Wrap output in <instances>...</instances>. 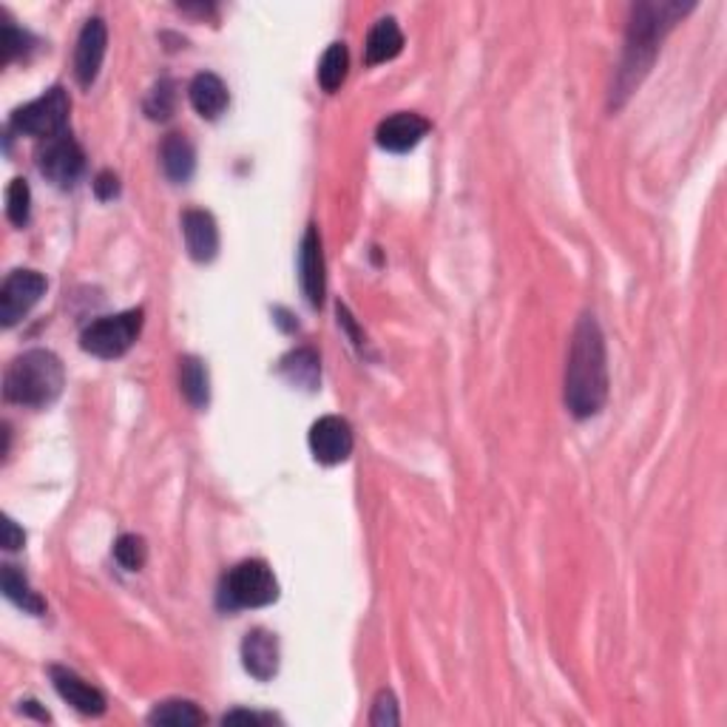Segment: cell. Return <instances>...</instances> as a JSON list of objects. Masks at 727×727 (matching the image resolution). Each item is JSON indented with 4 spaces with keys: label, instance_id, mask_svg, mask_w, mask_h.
<instances>
[{
    "label": "cell",
    "instance_id": "cell-26",
    "mask_svg": "<svg viewBox=\"0 0 727 727\" xmlns=\"http://www.w3.org/2000/svg\"><path fill=\"white\" fill-rule=\"evenodd\" d=\"M171 80H159L154 92L148 94V100H145V114L152 117V120H159V123H166L168 117L173 114V106H177V92H173Z\"/></svg>",
    "mask_w": 727,
    "mask_h": 727
},
{
    "label": "cell",
    "instance_id": "cell-31",
    "mask_svg": "<svg viewBox=\"0 0 727 727\" xmlns=\"http://www.w3.org/2000/svg\"><path fill=\"white\" fill-rule=\"evenodd\" d=\"M262 722H267V716H259V713H247V711H233L222 716V725H262Z\"/></svg>",
    "mask_w": 727,
    "mask_h": 727
},
{
    "label": "cell",
    "instance_id": "cell-18",
    "mask_svg": "<svg viewBox=\"0 0 727 727\" xmlns=\"http://www.w3.org/2000/svg\"><path fill=\"white\" fill-rule=\"evenodd\" d=\"M403 49V35L398 29V23L392 17H384L369 29L367 46H364V54H367L369 65L387 63V60L398 58Z\"/></svg>",
    "mask_w": 727,
    "mask_h": 727
},
{
    "label": "cell",
    "instance_id": "cell-23",
    "mask_svg": "<svg viewBox=\"0 0 727 727\" xmlns=\"http://www.w3.org/2000/svg\"><path fill=\"white\" fill-rule=\"evenodd\" d=\"M347 69H350V54H347L344 44H330V49L322 54L318 63V83L325 92H339L341 83L347 80Z\"/></svg>",
    "mask_w": 727,
    "mask_h": 727
},
{
    "label": "cell",
    "instance_id": "cell-5",
    "mask_svg": "<svg viewBox=\"0 0 727 727\" xmlns=\"http://www.w3.org/2000/svg\"><path fill=\"white\" fill-rule=\"evenodd\" d=\"M69 111H72V102H69V94L60 86L49 88L44 97L26 102L23 109H17L12 114V131L23 134V137H37V140H51L65 134V125H69Z\"/></svg>",
    "mask_w": 727,
    "mask_h": 727
},
{
    "label": "cell",
    "instance_id": "cell-10",
    "mask_svg": "<svg viewBox=\"0 0 727 727\" xmlns=\"http://www.w3.org/2000/svg\"><path fill=\"white\" fill-rule=\"evenodd\" d=\"M106 46H109V29H106L102 17L86 21L77 37V49H74V74H77V83L83 88H92L97 74H100Z\"/></svg>",
    "mask_w": 727,
    "mask_h": 727
},
{
    "label": "cell",
    "instance_id": "cell-12",
    "mask_svg": "<svg viewBox=\"0 0 727 727\" xmlns=\"http://www.w3.org/2000/svg\"><path fill=\"white\" fill-rule=\"evenodd\" d=\"M182 237H185L187 256L199 265L214 262L219 253L217 219L208 210H185L182 214Z\"/></svg>",
    "mask_w": 727,
    "mask_h": 727
},
{
    "label": "cell",
    "instance_id": "cell-2",
    "mask_svg": "<svg viewBox=\"0 0 727 727\" xmlns=\"http://www.w3.org/2000/svg\"><path fill=\"white\" fill-rule=\"evenodd\" d=\"M691 3H637L631 12V23H628L626 37V54H622V65L617 72V83H614L611 102L622 106L628 94L634 92L642 83V77L649 74L654 65L656 51H659V40L668 35L677 21H682L691 12Z\"/></svg>",
    "mask_w": 727,
    "mask_h": 727
},
{
    "label": "cell",
    "instance_id": "cell-19",
    "mask_svg": "<svg viewBox=\"0 0 727 727\" xmlns=\"http://www.w3.org/2000/svg\"><path fill=\"white\" fill-rule=\"evenodd\" d=\"M180 387L182 396L187 398L191 407L196 410H205L210 401V381H208V367L202 364L194 355H185L180 361Z\"/></svg>",
    "mask_w": 727,
    "mask_h": 727
},
{
    "label": "cell",
    "instance_id": "cell-30",
    "mask_svg": "<svg viewBox=\"0 0 727 727\" xmlns=\"http://www.w3.org/2000/svg\"><path fill=\"white\" fill-rule=\"evenodd\" d=\"M23 541H26V534L17 529L15 520L3 518V548H7V552H17V548L23 546Z\"/></svg>",
    "mask_w": 727,
    "mask_h": 727
},
{
    "label": "cell",
    "instance_id": "cell-29",
    "mask_svg": "<svg viewBox=\"0 0 727 727\" xmlns=\"http://www.w3.org/2000/svg\"><path fill=\"white\" fill-rule=\"evenodd\" d=\"M94 194H97V199L102 202L114 199V196L120 194V180H117V173L111 171L97 173V180H94Z\"/></svg>",
    "mask_w": 727,
    "mask_h": 727
},
{
    "label": "cell",
    "instance_id": "cell-3",
    "mask_svg": "<svg viewBox=\"0 0 727 727\" xmlns=\"http://www.w3.org/2000/svg\"><path fill=\"white\" fill-rule=\"evenodd\" d=\"M63 364L49 350H29L17 355L3 375V398L21 407H49L63 392Z\"/></svg>",
    "mask_w": 727,
    "mask_h": 727
},
{
    "label": "cell",
    "instance_id": "cell-24",
    "mask_svg": "<svg viewBox=\"0 0 727 727\" xmlns=\"http://www.w3.org/2000/svg\"><path fill=\"white\" fill-rule=\"evenodd\" d=\"M32 214V191L26 180H12V185L7 187V217L15 228H23L29 222Z\"/></svg>",
    "mask_w": 727,
    "mask_h": 727
},
{
    "label": "cell",
    "instance_id": "cell-20",
    "mask_svg": "<svg viewBox=\"0 0 727 727\" xmlns=\"http://www.w3.org/2000/svg\"><path fill=\"white\" fill-rule=\"evenodd\" d=\"M0 585H3V594H7V599H12V603H15L17 608H23L26 614L46 611L44 597L29 589L26 577H23V571H17V566H9V562L3 566V571H0Z\"/></svg>",
    "mask_w": 727,
    "mask_h": 727
},
{
    "label": "cell",
    "instance_id": "cell-11",
    "mask_svg": "<svg viewBox=\"0 0 727 727\" xmlns=\"http://www.w3.org/2000/svg\"><path fill=\"white\" fill-rule=\"evenodd\" d=\"M299 276H302V290L310 307H322L327 293V274H325V251L318 239L316 225H310L307 233L299 247Z\"/></svg>",
    "mask_w": 727,
    "mask_h": 727
},
{
    "label": "cell",
    "instance_id": "cell-13",
    "mask_svg": "<svg viewBox=\"0 0 727 727\" xmlns=\"http://www.w3.org/2000/svg\"><path fill=\"white\" fill-rule=\"evenodd\" d=\"M426 131H429V123H426L424 117L412 114V111H401V114L387 117V120L378 125L375 140H378L384 152L403 154L412 152V148L426 137Z\"/></svg>",
    "mask_w": 727,
    "mask_h": 727
},
{
    "label": "cell",
    "instance_id": "cell-17",
    "mask_svg": "<svg viewBox=\"0 0 727 727\" xmlns=\"http://www.w3.org/2000/svg\"><path fill=\"white\" fill-rule=\"evenodd\" d=\"M159 162H162V173L173 185H185L196 171V152L191 140L185 134H168L159 145Z\"/></svg>",
    "mask_w": 727,
    "mask_h": 727
},
{
    "label": "cell",
    "instance_id": "cell-28",
    "mask_svg": "<svg viewBox=\"0 0 727 727\" xmlns=\"http://www.w3.org/2000/svg\"><path fill=\"white\" fill-rule=\"evenodd\" d=\"M26 44H29V35L21 29H15L12 23H3V29H0V46H3V65L12 63V60L26 51Z\"/></svg>",
    "mask_w": 727,
    "mask_h": 727
},
{
    "label": "cell",
    "instance_id": "cell-22",
    "mask_svg": "<svg viewBox=\"0 0 727 727\" xmlns=\"http://www.w3.org/2000/svg\"><path fill=\"white\" fill-rule=\"evenodd\" d=\"M148 722L152 725H171V727H194L205 722V713L194 705V702H182V699H173V702H162V705L154 707L148 713Z\"/></svg>",
    "mask_w": 727,
    "mask_h": 727
},
{
    "label": "cell",
    "instance_id": "cell-1",
    "mask_svg": "<svg viewBox=\"0 0 727 727\" xmlns=\"http://www.w3.org/2000/svg\"><path fill=\"white\" fill-rule=\"evenodd\" d=\"M608 401V359L597 318L583 316L571 336L566 364V407L574 419H594Z\"/></svg>",
    "mask_w": 727,
    "mask_h": 727
},
{
    "label": "cell",
    "instance_id": "cell-27",
    "mask_svg": "<svg viewBox=\"0 0 727 727\" xmlns=\"http://www.w3.org/2000/svg\"><path fill=\"white\" fill-rule=\"evenodd\" d=\"M398 722H401V716H398L396 696H392V691H381V693H378V696H375V705H373V716H369V725L389 727V725H398Z\"/></svg>",
    "mask_w": 727,
    "mask_h": 727
},
{
    "label": "cell",
    "instance_id": "cell-15",
    "mask_svg": "<svg viewBox=\"0 0 727 727\" xmlns=\"http://www.w3.org/2000/svg\"><path fill=\"white\" fill-rule=\"evenodd\" d=\"M51 682H54V691L83 716H102L106 713V696L94 684H88L86 679H80L74 670L54 665L51 668Z\"/></svg>",
    "mask_w": 727,
    "mask_h": 727
},
{
    "label": "cell",
    "instance_id": "cell-6",
    "mask_svg": "<svg viewBox=\"0 0 727 727\" xmlns=\"http://www.w3.org/2000/svg\"><path fill=\"white\" fill-rule=\"evenodd\" d=\"M140 330H143V310H129L120 316L92 322L80 336V347L94 359H120L134 347Z\"/></svg>",
    "mask_w": 727,
    "mask_h": 727
},
{
    "label": "cell",
    "instance_id": "cell-16",
    "mask_svg": "<svg viewBox=\"0 0 727 727\" xmlns=\"http://www.w3.org/2000/svg\"><path fill=\"white\" fill-rule=\"evenodd\" d=\"M187 97H191V106H194L196 114L205 117V120H217V117H222L225 109H228V102H231L228 86H225L217 74L210 72H202L191 80Z\"/></svg>",
    "mask_w": 727,
    "mask_h": 727
},
{
    "label": "cell",
    "instance_id": "cell-7",
    "mask_svg": "<svg viewBox=\"0 0 727 727\" xmlns=\"http://www.w3.org/2000/svg\"><path fill=\"white\" fill-rule=\"evenodd\" d=\"M86 168V154L77 145L72 134L46 140L44 148L37 152V171L58 187H72Z\"/></svg>",
    "mask_w": 727,
    "mask_h": 727
},
{
    "label": "cell",
    "instance_id": "cell-8",
    "mask_svg": "<svg viewBox=\"0 0 727 727\" xmlns=\"http://www.w3.org/2000/svg\"><path fill=\"white\" fill-rule=\"evenodd\" d=\"M46 293V276L37 270H15L0 288V325L15 327Z\"/></svg>",
    "mask_w": 727,
    "mask_h": 727
},
{
    "label": "cell",
    "instance_id": "cell-21",
    "mask_svg": "<svg viewBox=\"0 0 727 727\" xmlns=\"http://www.w3.org/2000/svg\"><path fill=\"white\" fill-rule=\"evenodd\" d=\"M279 369L290 384L304 389H316L318 378H322V364H318V355L313 350H295V353L284 355Z\"/></svg>",
    "mask_w": 727,
    "mask_h": 727
},
{
    "label": "cell",
    "instance_id": "cell-4",
    "mask_svg": "<svg viewBox=\"0 0 727 727\" xmlns=\"http://www.w3.org/2000/svg\"><path fill=\"white\" fill-rule=\"evenodd\" d=\"M276 599H279V583H276L270 566L262 560L239 562L222 577V585H219V605L228 611L262 608Z\"/></svg>",
    "mask_w": 727,
    "mask_h": 727
},
{
    "label": "cell",
    "instance_id": "cell-9",
    "mask_svg": "<svg viewBox=\"0 0 727 727\" xmlns=\"http://www.w3.org/2000/svg\"><path fill=\"white\" fill-rule=\"evenodd\" d=\"M310 452L318 463L336 467L353 455V426L339 415H325L310 426Z\"/></svg>",
    "mask_w": 727,
    "mask_h": 727
},
{
    "label": "cell",
    "instance_id": "cell-14",
    "mask_svg": "<svg viewBox=\"0 0 727 727\" xmlns=\"http://www.w3.org/2000/svg\"><path fill=\"white\" fill-rule=\"evenodd\" d=\"M242 665L259 682L274 679L276 670H279V640H276V634H270L265 628L247 631L245 640H242Z\"/></svg>",
    "mask_w": 727,
    "mask_h": 727
},
{
    "label": "cell",
    "instance_id": "cell-25",
    "mask_svg": "<svg viewBox=\"0 0 727 727\" xmlns=\"http://www.w3.org/2000/svg\"><path fill=\"white\" fill-rule=\"evenodd\" d=\"M114 560L123 566L125 571H140L148 560V546L137 534H123L114 543Z\"/></svg>",
    "mask_w": 727,
    "mask_h": 727
}]
</instances>
